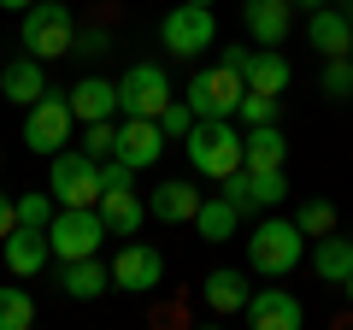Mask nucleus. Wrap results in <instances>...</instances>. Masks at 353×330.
<instances>
[{
    "mask_svg": "<svg viewBox=\"0 0 353 330\" xmlns=\"http://www.w3.org/2000/svg\"><path fill=\"white\" fill-rule=\"evenodd\" d=\"M183 153L201 177H230L241 171V130L236 118H194V130L183 136Z\"/></svg>",
    "mask_w": 353,
    "mask_h": 330,
    "instance_id": "obj_1",
    "label": "nucleus"
},
{
    "mask_svg": "<svg viewBox=\"0 0 353 330\" xmlns=\"http://www.w3.org/2000/svg\"><path fill=\"white\" fill-rule=\"evenodd\" d=\"M301 260H306V236H301L294 218H265V224H253V236H248V266L259 271V278H289Z\"/></svg>",
    "mask_w": 353,
    "mask_h": 330,
    "instance_id": "obj_2",
    "label": "nucleus"
},
{
    "mask_svg": "<svg viewBox=\"0 0 353 330\" xmlns=\"http://www.w3.org/2000/svg\"><path fill=\"white\" fill-rule=\"evenodd\" d=\"M24 53H36L41 65L48 59H65V53L77 48V18L65 0H36V6H24Z\"/></svg>",
    "mask_w": 353,
    "mask_h": 330,
    "instance_id": "obj_3",
    "label": "nucleus"
},
{
    "mask_svg": "<svg viewBox=\"0 0 353 330\" xmlns=\"http://www.w3.org/2000/svg\"><path fill=\"white\" fill-rule=\"evenodd\" d=\"M71 130H77V113H71V95H59V89H41L36 101L24 106V142H30V153H59L65 142H71Z\"/></svg>",
    "mask_w": 353,
    "mask_h": 330,
    "instance_id": "obj_4",
    "label": "nucleus"
},
{
    "mask_svg": "<svg viewBox=\"0 0 353 330\" xmlns=\"http://www.w3.org/2000/svg\"><path fill=\"white\" fill-rule=\"evenodd\" d=\"M48 189L59 206H101V159L83 148H59L48 171Z\"/></svg>",
    "mask_w": 353,
    "mask_h": 330,
    "instance_id": "obj_5",
    "label": "nucleus"
},
{
    "mask_svg": "<svg viewBox=\"0 0 353 330\" xmlns=\"http://www.w3.org/2000/svg\"><path fill=\"white\" fill-rule=\"evenodd\" d=\"M159 41H165V53H176V59H201V53H212V41H218L212 6H194V0L171 6L165 24H159Z\"/></svg>",
    "mask_w": 353,
    "mask_h": 330,
    "instance_id": "obj_6",
    "label": "nucleus"
},
{
    "mask_svg": "<svg viewBox=\"0 0 353 330\" xmlns=\"http://www.w3.org/2000/svg\"><path fill=\"white\" fill-rule=\"evenodd\" d=\"M241 95H248V83H241L236 65H206V71H194V77H189L183 101L194 106V118H236Z\"/></svg>",
    "mask_w": 353,
    "mask_h": 330,
    "instance_id": "obj_7",
    "label": "nucleus"
},
{
    "mask_svg": "<svg viewBox=\"0 0 353 330\" xmlns=\"http://www.w3.org/2000/svg\"><path fill=\"white\" fill-rule=\"evenodd\" d=\"M112 236L101 218V206H59L48 224V242L59 260H83V254H101V242Z\"/></svg>",
    "mask_w": 353,
    "mask_h": 330,
    "instance_id": "obj_8",
    "label": "nucleus"
},
{
    "mask_svg": "<svg viewBox=\"0 0 353 330\" xmlns=\"http://www.w3.org/2000/svg\"><path fill=\"white\" fill-rule=\"evenodd\" d=\"M165 101H171V77H165V65L141 59L130 65L124 77H118V113H136V118H159Z\"/></svg>",
    "mask_w": 353,
    "mask_h": 330,
    "instance_id": "obj_9",
    "label": "nucleus"
},
{
    "mask_svg": "<svg viewBox=\"0 0 353 330\" xmlns=\"http://www.w3.org/2000/svg\"><path fill=\"white\" fill-rule=\"evenodd\" d=\"M224 65H236L241 83H248V89H259V95H283V89L294 83L289 59H283L277 48H224Z\"/></svg>",
    "mask_w": 353,
    "mask_h": 330,
    "instance_id": "obj_10",
    "label": "nucleus"
},
{
    "mask_svg": "<svg viewBox=\"0 0 353 330\" xmlns=\"http://www.w3.org/2000/svg\"><path fill=\"white\" fill-rule=\"evenodd\" d=\"M159 153H165L159 118H136V113H124V124H118V136H112V159H124L130 171H148V165H159Z\"/></svg>",
    "mask_w": 353,
    "mask_h": 330,
    "instance_id": "obj_11",
    "label": "nucleus"
},
{
    "mask_svg": "<svg viewBox=\"0 0 353 330\" xmlns=\"http://www.w3.org/2000/svg\"><path fill=\"white\" fill-rule=\"evenodd\" d=\"M159 278H165V254L130 236L124 248H118V260H112V283L130 289V295H148V289H159Z\"/></svg>",
    "mask_w": 353,
    "mask_h": 330,
    "instance_id": "obj_12",
    "label": "nucleus"
},
{
    "mask_svg": "<svg viewBox=\"0 0 353 330\" xmlns=\"http://www.w3.org/2000/svg\"><path fill=\"white\" fill-rule=\"evenodd\" d=\"M241 313H248L253 330H301V324H306L301 295H289V289H253Z\"/></svg>",
    "mask_w": 353,
    "mask_h": 330,
    "instance_id": "obj_13",
    "label": "nucleus"
},
{
    "mask_svg": "<svg viewBox=\"0 0 353 330\" xmlns=\"http://www.w3.org/2000/svg\"><path fill=\"white\" fill-rule=\"evenodd\" d=\"M0 254H6V271H12V278H41L48 260H53V242H48V230L18 224L12 236H0Z\"/></svg>",
    "mask_w": 353,
    "mask_h": 330,
    "instance_id": "obj_14",
    "label": "nucleus"
},
{
    "mask_svg": "<svg viewBox=\"0 0 353 330\" xmlns=\"http://www.w3.org/2000/svg\"><path fill=\"white\" fill-rule=\"evenodd\" d=\"M241 24L259 48H283L294 30V6L289 0H241Z\"/></svg>",
    "mask_w": 353,
    "mask_h": 330,
    "instance_id": "obj_15",
    "label": "nucleus"
},
{
    "mask_svg": "<svg viewBox=\"0 0 353 330\" xmlns=\"http://www.w3.org/2000/svg\"><path fill=\"white\" fill-rule=\"evenodd\" d=\"M41 89H48V77H41V59H36V53H18V59L0 65V101L30 106Z\"/></svg>",
    "mask_w": 353,
    "mask_h": 330,
    "instance_id": "obj_16",
    "label": "nucleus"
},
{
    "mask_svg": "<svg viewBox=\"0 0 353 330\" xmlns=\"http://www.w3.org/2000/svg\"><path fill=\"white\" fill-rule=\"evenodd\" d=\"M306 41H312V53H324V59H341V53L353 48V24H347V12H336V6H318V12L306 18Z\"/></svg>",
    "mask_w": 353,
    "mask_h": 330,
    "instance_id": "obj_17",
    "label": "nucleus"
},
{
    "mask_svg": "<svg viewBox=\"0 0 353 330\" xmlns=\"http://www.w3.org/2000/svg\"><path fill=\"white\" fill-rule=\"evenodd\" d=\"M148 213L159 218V224H194V213H201V189L194 183H159V189L148 195Z\"/></svg>",
    "mask_w": 353,
    "mask_h": 330,
    "instance_id": "obj_18",
    "label": "nucleus"
},
{
    "mask_svg": "<svg viewBox=\"0 0 353 330\" xmlns=\"http://www.w3.org/2000/svg\"><path fill=\"white\" fill-rule=\"evenodd\" d=\"M283 153H289V142H283L277 124L241 130V165H248V171H283Z\"/></svg>",
    "mask_w": 353,
    "mask_h": 330,
    "instance_id": "obj_19",
    "label": "nucleus"
},
{
    "mask_svg": "<svg viewBox=\"0 0 353 330\" xmlns=\"http://www.w3.org/2000/svg\"><path fill=\"white\" fill-rule=\"evenodd\" d=\"M59 289L71 295V301H94V295H106V289H112V266H101L94 254H83V260H65V271H59Z\"/></svg>",
    "mask_w": 353,
    "mask_h": 330,
    "instance_id": "obj_20",
    "label": "nucleus"
},
{
    "mask_svg": "<svg viewBox=\"0 0 353 330\" xmlns=\"http://www.w3.org/2000/svg\"><path fill=\"white\" fill-rule=\"evenodd\" d=\"M71 113H77V124L118 118V83H106V77H83V83L71 89Z\"/></svg>",
    "mask_w": 353,
    "mask_h": 330,
    "instance_id": "obj_21",
    "label": "nucleus"
},
{
    "mask_svg": "<svg viewBox=\"0 0 353 330\" xmlns=\"http://www.w3.org/2000/svg\"><path fill=\"white\" fill-rule=\"evenodd\" d=\"M201 295H206V307H212V313H241V307H248V295H253V283H248V271H230V266H218L212 278L201 283Z\"/></svg>",
    "mask_w": 353,
    "mask_h": 330,
    "instance_id": "obj_22",
    "label": "nucleus"
},
{
    "mask_svg": "<svg viewBox=\"0 0 353 330\" xmlns=\"http://www.w3.org/2000/svg\"><path fill=\"white\" fill-rule=\"evenodd\" d=\"M101 218H106L112 236H136V224L148 218V201H141L130 183H124V189H106V195H101Z\"/></svg>",
    "mask_w": 353,
    "mask_h": 330,
    "instance_id": "obj_23",
    "label": "nucleus"
},
{
    "mask_svg": "<svg viewBox=\"0 0 353 330\" xmlns=\"http://www.w3.org/2000/svg\"><path fill=\"white\" fill-rule=\"evenodd\" d=\"M312 271H318L324 283H336V289H341V283L353 278V236L341 242L336 230H330V236H318V248H312Z\"/></svg>",
    "mask_w": 353,
    "mask_h": 330,
    "instance_id": "obj_24",
    "label": "nucleus"
},
{
    "mask_svg": "<svg viewBox=\"0 0 353 330\" xmlns=\"http://www.w3.org/2000/svg\"><path fill=\"white\" fill-rule=\"evenodd\" d=\"M241 224V213L224 201V195H201V213H194V230H201V242H230Z\"/></svg>",
    "mask_w": 353,
    "mask_h": 330,
    "instance_id": "obj_25",
    "label": "nucleus"
},
{
    "mask_svg": "<svg viewBox=\"0 0 353 330\" xmlns=\"http://www.w3.org/2000/svg\"><path fill=\"white\" fill-rule=\"evenodd\" d=\"M30 324H36L30 289H6V283H0V330H30Z\"/></svg>",
    "mask_w": 353,
    "mask_h": 330,
    "instance_id": "obj_26",
    "label": "nucleus"
},
{
    "mask_svg": "<svg viewBox=\"0 0 353 330\" xmlns=\"http://www.w3.org/2000/svg\"><path fill=\"white\" fill-rule=\"evenodd\" d=\"M248 189H253V213L289 201V177H283V171H248Z\"/></svg>",
    "mask_w": 353,
    "mask_h": 330,
    "instance_id": "obj_27",
    "label": "nucleus"
},
{
    "mask_svg": "<svg viewBox=\"0 0 353 330\" xmlns=\"http://www.w3.org/2000/svg\"><path fill=\"white\" fill-rule=\"evenodd\" d=\"M294 224H301L306 242H318V236H330V230H336V206H330V201H306L301 213H294Z\"/></svg>",
    "mask_w": 353,
    "mask_h": 330,
    "instance_id": "obj_28",
    "label": "nucleus"
},
{
    "mask_svg": "<svg viewBox=\"0 0 353 330\" xmlns=\"http://www.w3.org/2000/svg\"><path fill=\"white\" fill-rule=\"evenodd\" d=\"M53 213H59L53 189H48V195H18V224H30V230H48V224H53Z\"/></svg>",
    "mask_w": 353,
    "mask_h": 330,
    "instance_id": "obj_29",
    "label": "nucleus"
},
{
    "mask_svg": "<svg viewBox=\"0 0 353 330\" xmlns=\"http://www.w3.org/2000/svg\"><path fill=\"white\" fill-rule=\"evenodd\" d=\"M318 83H324L330 101H353V59L347 53H341V59H324V77H318Z\"/></svg>",
    "mask_w": 353,
    "mask_h": 330,
    "instance_id": "obj_30",
    "label": "nucleus"
},
{
    "mask_svg": "<svg viewBox=\"0 0 353 330\" xmlns=\"http://www.w3.org/2000/svg\"><path fill=\"white\" fill-rule=\"evenodd\" d=\"M189 130H194V106L171 95V101H165V113H159V136H165V142H183Z\"/></svg>",
    "mask_w": 353,
    "mask_h": 330,
    "instance_id": "obj_31",
    "label": "nucleus"
},
{
    "mask_svg": "<svg viewBox=\"0 0 353 330\" xmlns=\"http://www.w3.org/2000/svg\"><path fill=\"white\" fill-rule=\"evenodd\" d=\"M236 118H241V124H277V95H259V89H248V95H241V106H236Z\"/></svg>",
    "mask_w": 353,
    "mask_h": 330,
    "instance_id": "obj_32",
    "label": "nucleus"
},
{
    "mask_svg": "<svg viewBox=\"0 0 353 330\" xmlns=\"http://www.w3.org/2000/svg\"><path fill=\"white\" fill-rule=\"evenodd\" d=\"M112 136H118V118H94V124H83V153L106 159V153H112Z\"/></svg>",
    "mask_w": 353,
    "mask_h": 330,
    "instance_id": "obj_33",
    "label": "nucleus"
},
{
    "mask_svg": "<svg viewBox=\"0 0 353 330\" xmlns=\"http://www.w3.org/2000/svg\"><path fill=\"white\" fill-rule=\"evenodd\" d=\"M77 48L101 59V53H112V36H106V30H83V36H77Z\"/></svg>",
    "mask_w": 353,
    "mask_h": 330,
    "instance_id": "obj_34",
    "label": "nucleus"
},
{
    "mask_svg": "<svg viewBox=\"0 0 353 330\" xmlns=\"http://www.w3.org/2000/svg\"><path fill=\"white\" fill-rule=\"evenodd\" d=\"M18 230V195H0V236Z\"/></svg>",
    "mask_w": 353,
    "mask_h": 330,
    "instance_id": "obj_35",
    "label": "nucleus"
},
{
    "mask_svg": "<svg viewBox=\"0 0 353 330\" xmlns=\"http://www.w3.org/2000/svg\"><path fill=\"white\" fill-rule=\"evenodd\" d=\"M289 6H294V12H301V6H306V12H318V6H324V0H289Z\"/></svg>",
    "mask_w": 353,
    "mask_h": 330,
    "instance_id": "obj_36",
    "label": "nucleus"
},
{
    "mask_svg": "<svg viewBox=\"0 0 353 330\" xmlns=\"http://www.w3.org/2000/svg\"><path fill=\"white\" fill-rule=\"evenodd\" d=\"M0 6H12V12H24V6H36V0H0Z\"/></svg>",
    "mask_w": 353,
    "mask_h": 330,
    "instance_id": "obj_37",
    "label": "nucleus"
},
{
    "mask_svg": "<svg viewBox=\"0 0 353 330\" xmlns=\"http://www.w3.org/2000/svg\"><path fill=\"white\" fill-rule=\"evenodd\" d=\"M341 12H347V24H353V0H347V6H341Z\"/></svg>",
    "mask_w": 353,
    "mask_h": 330,
    "instance_id": "obj_38",
    "label": "nucleus"
},
{
    "mask_svg": "<svg viewBox=\"0 0 353 330\" xmlns=\"http://www.w3.org/2000/svg\"><path fill=\"white\" fill-rule=\"evenodd\" d=\"M341 289H347V301H353V278H347V283H341Z\"/></svg>",
    "mask_w": 353,
    "mask_h": 330,
    "instance_id": "obj_39",
    "label": "nucleus"
},
{
    "mask_svg": "<svg viewBox=\"0 0 353 330\" xmlns=\"http://www.w3.org/2000/svg\"><path fill=\"white\" fill-rule=\"evenodd\" d=\"M194 6H218V0H194Z\"/></svg>",
    "mask_w": 353,
    "mask_h": 330,
    "instance_id": "obj_40",
    "label": "nucleus"
},
{
    "mask_svg": "<svg viewBox=\"0 0 353 330\" xmlns=\"http://www.w3.org/2000/svg\"><path fill=\"white\" fill-rule=\"evenodd\" d=\"M347 59H353V48H347Z\"/></svg>",
    "mask_w": 353,
    "mask_h": 330,
    "instance_id": "obj_41",
    "label": "nucleus"
}]
</instances>
